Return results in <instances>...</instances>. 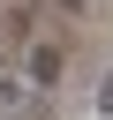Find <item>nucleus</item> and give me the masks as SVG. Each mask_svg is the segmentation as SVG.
Returning <instances> with one entry per match:
<instances>
[{"label": "nucleus", "mask_w": 113, "mask_h": 120, "mask_svg": "<svg viewBox=\"0 0 113 120\" xmlns=\"http://www.w3.org/2000/svg\"><path fill=\"white\" fill-rule=\"evenodd\" d=\"M30 82H38V90H53V82H60V52H53V45H38V52H30Z\"/></svg>", "instance_id": "1"}, {"label": "nucleus", "mask_w": 113, "mask_h": 120, "mask_svg": "<svg viewBox=\"0 0 113 120\" xmlns=\"http://www.w3.org/2000/svg\"><path fill=\"white\" fill-rule=\"evenodd\" d=\"M98 112H105V120H113V75H105V82H98Z\"/></svg>", "instance_id": "2"}, {"label": "nucleus", "mask_w": 113, "mask_h": 120, "mask_svg": "<svg viewBox=\"0 0 113 120\" xmlns=\"http://www.w3.org/2000/svg\"><path fill=\"white\" fill-rule=\"evenodd\" d=\"M60 8H83V0H60Z\"/></svg>", "instance_id": "3"}]
</instances>
